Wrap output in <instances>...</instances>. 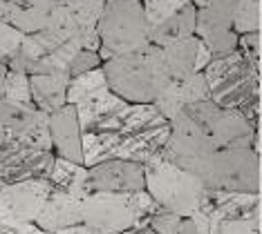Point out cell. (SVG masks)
<instances>
[{"mask_svg": "<svg viewBox=\"0 0 262 234\" xmlns=\"http://www.w3.org/2000/svg\"><path fill=\"white\" fill-rule=\"evenodd\" d=\"M110 92L128 103H155L172 81L164 61V49L148 45L139 51L115 56L103 65Z\"/></svg>", "mask_w": 262, "mask_h": 234, "instance_id": "obj_1", "label": "cell"}, {"mask_svg": "<svg viewBox=\"0 0 262 234\" xmlns=\"http://www.w3.org/2000/svg\"><path fill=\"white\" fill-rule=\"evenodd\" d=\"M211 100L226 110H237L244 114L249 123L255 127V114H258V63H251L240 51L229 56L213 58L204 69Z\"/></svg>", "mask_w": 262, "mask_h": 234, "instance_id": "obj_2", "label": "cell"}, {"mask_svg": "<svg viewBox=\"0 0 262 234\" xmlns=\"http://www.w3.org/2000/svg\"><path fill=\"white\" fill-rule=\"evenodd\" d=\"M159 210L146 190L126 194L97 192L83 199V225L94 234H121L137 225H148V219Z\"/></svg>", "mask_w": 262, "mask_h": 234, "instance_id": "obj_3", "label": "cell"}, {"mask_svg": "<svg viewBox=\"0 0 262 234\" xmlns=\"http://www.w3.org/2000/svg\"><path fill=\"white\" fill-rule=\"evenodd\" d=\"M190 174L200 178L204 190L258 194L262 161L255 147H224L202 159Z\"/></svg>", "mask_w": 262, "mask_h": 234, "instance_id": "obj_4", "label": "cell"}, {"mask_svg": "<svg viewBox=\"0 0 262 234\" xmlns=\"http://www.w3.org/2000/svg\"><path fill=\"white\" fill-rule=\"evenodd\" d=\"M101 61L139 51L150 45L148 22L141 0H105V9L97 25Z\"/></svg>", "mask_w": 262, "mask_h": 234, "instance_id": "obj_5", "label": "cell"}, {"mask_svg": "<svg viewBox=\"0 0 262 234\" xmlns=\"http://www.w3.org/2000/svg\"><path fill=\"white\" fill-rule=\"evenodd\" d=\"M144 174L146 192L157 201L159 207L180 217H193L202 207L206 190L200 178L188 170L157 156L144 165Z\"/></svg>", "mask_w": 262, "mask_h": 234, "instance_id": "obj_6", "label": "cell"}, {"mask_svg": "<svg viewBox=\"0 0 262 234\" xmlns=\"http://www.w3.org/2000/svg\"><path fill=\"white\" fill-rule=\"evenodd\" d=\"M182 114H186L217 149L255 147V127L244 118L242 112L220 107L213 100H202L188 105Z\"/></svg>", "mask_w": 262, "mask_h": 234, "instance_id": "obj_7", "label": "cell"}, {"mask_svg": "<svg viewBox=\"0 0 262 234\" xmlns=\"http://www.w3.org/2000/svg\"><path fill=\"white\" fill-rule=\"evenodd\" d=\"M150 45L166 47L195 36L198 7L190 0H144Z\"/></svg>", "mask_w": 262, "mask_h": 234, "instance_id": "obj_8", "label": "cell"}, {"mask_svg": "<svg viewBox=\"0 0 262 234\" xmlns=\"http://www.w3.org/2000/svg\"><path fill=\"white\" fill-rule=\"evenodd\" d=\"M52 190L54 185L47 178L3 185L0 188V223H5L11 230H18L20 225L27 223H36Z\"/></svg>", "mask_w": 262, "mask_h": 234, "instance_id": "obj_9", "label": "cell"}, {"mask_svg": "<svg viewBox=\"0 0 262 234\" xmlns=\"http://www.w3.org/2000/svg\"><path fill=\"white\" fill-rule=\"evenodd\" d=\"M0 125L7 141L54 152L50 134V114L38 110L36 105H18L7 98H0Z\"/></svg>", "mask_w": 262, "mask_h": 234, "instance_id": "obj_10", "label": "cell"}, {"mask_svg": "<svg viewBox=\"0 0 262 234\" xmlns=\"http://www.w3.org/2000/svg\"><path fill=\"white\" fill-rule=\"evenodd\" d=\"M54 161V152L7 141L0 145V181L20 183L32 181V178H50Z\"/></svg>", "mask_w": 262, "mask_h": 234, "instance_id": "obj_11", "label": "cell"}, {"mask_svg": "<svg viewBox=\"0 0 262 234\" xmlns=\"http://www.w3.org/2000/svg\"><path fill=\"white\" fill-rule=\"evenodd\" d=\"M83 190L88 194L97 192H110V194H126V192L146 190L144 165L123 159H110L99 165L88 167Z\"/></svg>", "mask_w": 262, "mask_h": 234, "instance_id": "obj_12", "label": "cell"}, {"mask_svg": "<svg viewBox=\"0 0 262 234\" xmlns=\"http://www.w3.org/2000/svg\"><path fill=\"white\" fill-rule=\"evenodd\" d=\"M168 139H170V121L159 116L157 121L148 123L139 129L119 134L115 159H123V161H133V163L146 165V163H150L152 159L162 156Z\"/></svg>", "mask_w": 262, "mask_h": 234, "instance_id": "obj_13", "label": "cell"}, {"mask_svg": "<svg viewBox=\"0 0 262 234\" xmlns=\"http://www.w3.org/2000/svg\"><path fill=\"white\" fill-rule=\"evenodd\" d=\"M130 110V103L115 92H103L94 98L81 100L76 105L79 123L83 132H119L123 118Z\"/></svg>", "mask_w": 262, "mask_h": 234, "instance_id": "obj_14", "label": "cell"}, {"mask_svg": "<svg viewBox=\"0 0 262 234\" xmlns=\"http://www.w3.org/2000/svg\"><path fill=\"white\" fill-rule=\"evenodd\" d=\"M202 100H211V89H208L204 71H198L186 78H175L168 83V87L157 96L155 105L162 112L164 118L175 121L180 114L193 103H202Z\"/></svg>", "mask_w": 262, "mask_h": 234, "instance_id": "obj_15", "label": "cell"}, {"mask_svg": "<svg viewBox=\"0 0 262 234\" xmlns=\"http://www.w3.org/2000/svg\"><path fill=\"white\" fill-rule=\"evenodd\" d=\"M50 134L56 156L83 165V129L76 105L68 103L58 112L50 114Z\"/></svg>", "mask_w": 262, "mask_h": 234, "instance_id": "obj_16", "label": "cell"}, {"mask_svg": "<svg viewBox=\"0 0 262 234\" xmlns=\"http://www.w3.org/2000/svg\"><path fill=\"white\" fill-rule=\"evenodd\" d=\"M202 212H206L211 221H229V219H258L260 196L244 194V192H217L206 190L202 201Z\"/></svg>", "mask_w": 262, "mask_h": 234, "instance_id": "obj_17", "label": "cell"}, {"mask_svg": "<svg viewBox=\"0 0 262 234\" xmlns=\"http://www.w3.org/2000/svg\"><path fill=\"white\" fill-rule=\"evenodd\" d=\"M83 223V196H76L65 190H52L43 210H40L36 225L56 234L65 227Z\"/></svg>", "mask_w": 262, "mask_h": 234, "instance_id": "obj_18", "label": "cell"}, {"mask_svg": "<svg viewBox=\"0 0 262 234\" xmlns=\"http://www.w3.org/2000/svg\"><path fill=\"white\" fill-rule=\"evenodd\" d=\"M54 7V0H0V20L23 34H36L45 29Z\"/></svg>", "mask_w": 262, "mask_h": 234, "instance_id": "obj_19", "label": "cell"}, {"mask_svg": "<svg viewBox=\"0 0 262 234\" xmlns=\"http://www.w3.org/2000/svg\"><path fill=\"white\" fill-rule=\"evenodd\" d=\"M72 76L68 71H52V74H34L29 76L32 85V100L38 110L54 114L68 105V87Z\"/></svg>", "mask_w": 262, "mask_h": 234, "instance_id": "obj_20", "label": "cell"}, {"mask_svg": "<svg viewBox=\"0 0 262 234\" xmlns=\"http://www.w3.org/2000/svg\"><path fill=\"white\" fill-rule=\"evenodd\" d=\"M200 47H202V40L198 36H188V38H184V40H177V43L162 47L166 67H168L172 81H175V78H186V76L198 74Z\"/></svg>", "mask_w": 262, "mask_h": 234, "instance_id": "obj_21", "label": "cell"}, {"mask_svg": "<svg viewBox=\"0 0 262 234\" xmlns=\"http://www.w3.org/2000/svg\"><path fill=\"white\" fill-rule=\"evenodd\" d=\"M85 172H88L85 165L72 163V161L56 156L54 167H52V174H50V178H47V181L54 185V190L72 192V194L83 196V199H85V190H83V183H85Z\"/></svg>", "mask_w": 262, "mask_h": 234, "instance_id": "obj_22", "label": "cell"}, {"mask_svg": "<svg viewBox=\"0 0 262 234\" xmlns=\"http://www.w3.org/2000/svg\"><path fill=\"white\" fill-rule=\"evenodd\" d=\"M117 132H83V165L92 167L115 159Z\"/></svg>", "mask_w": 262, "mask_h": 234, "instance_id": "obj_23", "label": "cell"}, {"mask_svg": "<svg viewBox=\"0 0 262 234\" xmlns=\"http://www.w3.org/2000/svg\"><path fill=\"white\" fill-rule=\"evenodd\" d=\"M108 81H105V71L103 67H97L92 71H85V74L72 76L68 87V103L70 105H79L81 100L94 98V96L108 92Z\"/></svg>", "mask_w": 262, "mask_h": 234, "instance_id": "obj_24", "label": "cell"}, {"mask_svg": "<svg viewBox=\"0 0 262 234\" xmlns=\"http://www.w3.org/2000/svg\"><path fill=\"white\" fill-rule=\"evenodd\" d=\"M262 27V0H237L233 9V32L237 36L260 32Z\"/></svg>", "mask_w": 262, "mask_h": 234, "instance_id": "obj_25", "label": "cell"}, {"mask_svg": "<svg viewBox=\"0 0 262 234\" xmlns=\"http://www.w3.org/2000/svg\"><path fill=\"white\" fill-rule=\"evenodd\" d=\"M65 7L72 11V16L76 18V22L81 27L97 29L105 9V0H70Z\"/></svg>", "mask_w": 262, "mask_h": 234, "instance_id": "obj_26", "label": "cell"}, {"mask_svg": "<svg viewBox=\"0 0 262 234\" xmlns=\"http://www.w3.org/2000/svg\"><path fill=\"white\" fill-rule=\"evenodd\" d=\"M3 98L11 100V103H18V105H34L29 76L23 74V71H11L9 69L7 81H5V96Z\"/></svg>", "mask_w": 262, "mask_h": 234, "instance_id": "obj_27", "label": "cell"}, {"mask_svg": "<svg viewBox=\"0 0 262 234\" xmlns=\"http://www.w3.org/2000/svg\"><path fill=\"white\" fill-rule=\"evenodd\" d=\"M204 47L211 51L213 58H222L229 56V54L237 51V43H240V36H237L233 29H222V32H213L206 34L204 38H200Z\"/></svg>", "mask_w": 262, "mask_h": 234, "instance_id": "obj_28", "label": "cell"}, {"mask_svg": "<svg viewBox=\"0 0 262 234\" xmlns=\"http://www.w3.org/2000/svg\"><path fill=\"white\" fill-rule=\"evenodd\" d=\"M27 34H23L20 29L11 27L9 22L0 20V63L9 65V61L14 58V54L20 49L23 40Z\"/></svg>", "mask_w": 262, "mask_h": 234, "instance_id": "obj_29", "label": "cell"}, {"mask_svg": "<svg viewBox=\"0 0 262 234\" xmlns=\"http://www.w3.org/2000/svg\"><path fill=\"white\" fill-rule=\"evenodd\" d=\"M211 234H260L258 219L211 221Z\"/></svg>", "mask_w": 262, "mask_h": 234, "instance_id": "obj_30", "label": "cell"}, {"mask_svg": "<svg viewBox=\"0 0 262 234\" xmlns=\"http://www.w3.org/2000/svg\"><path fill=\"white\" fill-rule=\"evenodd\" d=\"M101 56L99 51H90V49H79L72 56V61L68 65V74L70 76H79V74H85V71H92L101 67Z\"/></svg>", "mask_w": 262, "mask_h": 234, "instance_id": "obj_31", "label": "cell"}, {"mask_svg": "<svg viewBox=\"0 0 262 234\" xmlns=\"http://www.w3.org/2000/svg\"><path fill=\"white\" fill-rule=\"evenodd\" d=\"M237 51L244 58H249L251 63H258L262 56V36L260 32H251V34H242L240 43H237Z\"/></svg>", "mask_w": 262, "mask_h": 234, "instance_id": "obj_32", "label": "cell"}, {"mask_svg": "<svg viewBox=\"0 0 262 234\" xmlns=\"http://www.w3.org/2000/svg\"><path fill=\"white\" fill-rule=\"evenodd\" d=\"M198 9H235L237 0H190Z\"/></svg>", "mask_w": 262, "mask_h": 234, "instance_id": "obj_33", "label": "cell"}, {"mask_svg": "<svg viewBox=\"0 0 262 234\" xmlns=\"http://www.w3.org/2000/svg\"><path fill=\"white\" fill-rule=\"evenodd\" d=\"M16 234H52V232H47V230H43V227H38L36 223H27V225H20L18 230H16Z\"/></svg>", "mask_w": 262, "mask_h": 234, "instance_id": "obj_34", "label": "cell"}, {"mask_svg": "<svg viewBox=\"0 0 262 234\" xmlns=\"http://www.w3.org/2000/svg\"><path fill=\"white\" fill-rule=\"evenodd\" d=\"M56 234H94L90 227L88 225H72V227H65V230H61V232H56Z\"/></svg>", "mask_w": 262, "mask_h": 234, "instance_id": "obj_35", "label": "cell"}, {"mask_svg": "<svg viewBox=\"0 0 262 234\" xmlns=\"http://www.w3.org/2000/svg\"><path fill=\"white\" fill-rule=\"evenodd\" d=\"M7 74H9V67L0 63V98L5 96V81H7Z\"/></svg>", "mask_w": 262, "mask_h": 234, "instance_id": "obj_36", "label": "cell"}, {"mask_svg": "<svg viewBox=\"0 0 262 234\" xmlns=\"http://www.w3.org/2000/svg\"><path fill=\"white\" fill-rule=\"evenodd\" d=\"M121 234H157V232H155L150 225H137V227H133V230L121 232Z\"/></svg>", "mask_w": 262, "mask_h": 234, "instance_id": "obj_37", "label": "cell"}, {"mask_svg": "<svg viewBox=\"0 0 262 234\" xmlns=\"http://www.w3.org/2000/svg\"><path fill=\"white\" fill-rule=\"evenodd\" d=\"M0 234H16V230H11V227H7L5 223H0Z\"/></svg>", "mask_w": 262, "mask_h": 234, "instance_id": "obj_38", "label": "cell"}, {"mask_svg": "<svg viewBox=\"0 0 262 234\" xmlns=\"http://www.w3.org/2000/svg\"><path fill=\"white\" fill-rule=\"evenodd\" d=\"M3 143H7V139H5V129H3V125H0V145Z\"/></svg>", "mask_w": 262, "mask_h": 234, "instance_id": "obj_39", "label": "cell"}, {"mask_svg": "<svg viewBox=\"0 0 262 234\" xmlns=\"http://www.w3.org/2000/svg\"><path fill=\"white\" fill-rule=\"evenodd\" d=\"M54 3H56V5H68L70 0H54Z\"/></svg>", "mask_w": 262, "mask_h": 234, "instance_id": "obj_40", "label": "cell"}, {"mask_svg": "<svg viewBox=\"0 0 262 234\" xmlns=\"http://www.w3.org/2000/svg\"><path fill=\"white\" fill-rule=\"evenodd\" d=\"M260 203H262V176H260Z\"/></svg>", "mask_w": 262, "mask_h": 234, "instance_id": "obj_41", "label": "cell"}, {"mask_svg": "<svg viewBox=\"0 0 262 234\" xmlns=\"http://www.w3.org/2000/svg\"><path fill=\"white\" fill-rule=\"evenodd\" d=\"M260 94H262V74H260Z\"/></svg>", "mask_w": 262, "mask_h": 234, "instance_id": "obj_42", "label": "cell"}, {"mask_svg": "<svg viewBox=\"0 0 262 234\" xmlns=\"http://www.w3.org/2000/svg\"><path fill=\"white\" fill-rule=\"evenodd\" d=\"M3 185H7V183H3V181H0V188H3Z\"/></svg>", "mask_w": 262, "mask_h": 234, "instance_id": "obj_43", "label": "cell"}, {"mask_svg": "<svg viewBox=\"0 0 262 234\" xmlns=\"http://www.w3.org/2000/svg\"><path fill=\"white\" fill-rule=\"evenodd\" d=\"M260 116H262V110H260Z\"/></svg>", "mask_w": 262, "mask_h": 234, "instance_id": "obj_44", "label": "cell"}]
</instances>
